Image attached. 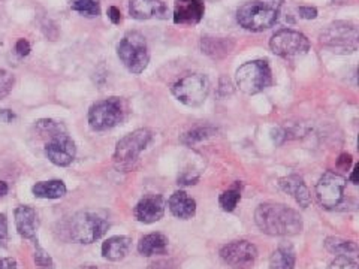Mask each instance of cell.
Returning <instances> with one entry per match:
<instances>
[{"label":"cell","mask_w":359,"mask_h":269,"mask_svg":"<svg viewBox=\"0 0 359 269\" xmlns=\"http://www.w3.org/2000/svg\"><path fill=\"white\" fill-rule=\"evenodd\" d=\"M255 221L258 228L270 236H293L302 231L300 212L283 203H261L255 211Z\"/></svg>","instance_id":"cell-1"},{"label":"cell","mask_w":359,"mask_h":269,"mask_svg":"<svg viewBox=\"0 0 359 269\" xmlns=\"http://www.w3.org/2000/svg\"><path fill=\"white\" fill-rule=\"evenodd\" d=\"M283 0H249L237 10L241 27L251 31H263L276 24Z\"/></svg>","instance_id":"cell-2"},{"label":"cell","mask_w":359,"mask_h":269,"mask_svg":"<svg viewBox=\"0 0 359 269\" xmlns=\"http://www.w3.org/2000/svg\"><path fill=\"white\" fill-rule=\"evenodd\" d=\"M110 229L107 214L102 211L86 210L77 212L69 221V236L80 244H91L101 240Z\"/></svg>","instance_id":"cell-3"},{"label":"cell","mask_w":359,"mask_h":269,"mask_svg":"<svg viewBox=\"0 0 359 269\" xmlns=\"http://www.w3.org/2000/svg\"><path fill=\"white\" fill-rule=\"evenodd\" d=\"M153 139L150 129H136L132 133L126 135L115 145L114 163L120 170H131L138 161L141 153L149 147Z\"/></svg>","instance_id":"cell-4"},{"label":"cell","mask_w":359,"mask_h":269,"mask_svg":"<svg viewBox=\"0 0 359 269\" xmlns=\"http://www.w3.org/2000/svg\"><path fill=\"white\" fill-rule=\"evenodd\" d=\"M117 54L122 63L132 73H142L150 61L149 47L140 31H129L123 36L117 45Z\"/></svg>","instance_id":"cell-5"},{"label":"cell","mask_w":359,"mask_h":269,"mask_svg":"<svg viewBox=\"0 0 359 269\" xmlns=\"http://www.w3.org/2000/svg\"><path fill=\"white\" fill-rule=\"evenodd\" d=\"M235 81L240 90L246 94H258L272 84V72L267 60H253L238 68Z\"/></svg>","instance_id":"cell-6"},{"label":"cell","mask_w":359,"mask_h":269,"mask_svg":"<svg viewBox=\"0 0 359 269\" xmlns=\"http://www.w3.org/2000/svg\"><path fill=\"white\" fill-rule=\"evenodd\" d=\"M319 39L334 52L351 54L358 50V27L351 21H334L321 31Z\"/></svg>","instance_id":"cell-7"},{"label":"cell","mask_w":359,"mask_h":269,"mask_svg":"<svg viewBox=\"0 0 359 269\" xmlns=\"http://www.w3.org/2000/svg\"><path fill=\"white\" fill-rule=\"evenodd\" d=\"M126 106L120 98H108L93 103L89 110V124L96 132H105L124 120Z\"/></svg>","instance_id":"cell-8"},{"label":"cell","mask_w":359,"mask_h":269,"mask_svg":"<svg viewBox=\"0 0 359 269\" xmlns=\"http://www.w3.org/2000/svg\"><path fill=\"white\" fill-rule=\"evenodd\" d=\"M210 81L203 73H189L173 85V94L186 106H199L207 99Z\"/></svg>","instance_id":"cell-9"},{"label":"cell","mask_w":359,"mask_h":269,"mask_svg":"<svg viewBox=\"0 0 359 269\" xmlns=\"http://www.w3.org/2000/svg\"><path fill=\"white\" fill-rule=\"evenodd\" d=\"M270 48L274 54L284 59L300 57L310 51V41L307 36L291 29L279 30L270 41Z\"/></svg>","instance_id":"cell-10"},{"label":"cell","mask_w":359,"mask_h":269,"mask_svg":"<svg viewBox=\"0 0 359 269\" xmlns=\"http://www.w3.org/2000/svg\"><path fill=\"white\" fill-rule=\"evenodd\" d=\"M346 189V178L332 170H326L316 184V198L326 210H334L342 203Z\"/></svg>","instance_id":"cell-11"},{"label":"cell","mask_w":359,"mask_h":269,"mask_svg":"<svg viewBox=\"0 0 359 269\" xmlns=\"http://www.w3.org/2000/svg\"><path fill=\"white\" fill-rule=\"evenodd\" d=\"M220 257L232 269H250L258 259V249L249 241H234L221 247Z\"/></svg>","instance_id":"cell-12"},{"label":"cell","mask_w":359,"mask_h":269,"mask_svg":"<svg viewBox=\"0 0 359 269\" xmlns=\"http://www.w3.org/2000/svg\"><path fill=\"white\" fill-rule=\"evenodd\" d=\"M75 143L66 132L50 138V143L45 145V156L56 166H69L75 159Z\"/></svg>","instance_id":"cell-13"},{"label":"cell","mask_w":359,"mask_h":269,"mask_svg":"<svg viewBox=\"0 0 359 269\" xmlns=\"http://www.w3.org/2000/svg\"><path fill=\"white\" fill-rule=\"evenodd\" d=\"M165 207L166 202L161 195H145L133 210L135 219L144 223V224H152L159 221L165 215Z\"/></svg>","instance_id":"cell-14"},{"label":"cell","mask_w":359,"mask_h":269,"mask_svg":"<svg viewBox=\"0 0 359 269\" xmlns=\"http://www.w3.org/2000/svg\"><path fill=\"white\" fill-rule=\"evenodd\" d=\"M205 14L204 0H175L174 23L183 26H195L200 23Z\"/></svg>","instance_id":"cell-15"},{"label":"cell","mask_w":359,"mask_h":269,"mask_svg":"<svg viewBox=\"0 0 359 269\" xmlns=\"http://www.w3.org/2000/svg\"><path fill=\"white\" fill-rule=\"evenodd\" d=\"M129 14L135 20L166 18L168 8L162 0H129Z\"/></svg>","instance_id":"cell-16"},{"label":"cell","mask_w":359,"mask_h":269,"mask_svg":"<svg viewBox=\"0 0 359 269\" xmlns=\"http://www.w3.org/2000/svg\"><path fill=\"white\" fill-rule=\"evenodd\" d=\"M280 189L291 195L300 207L302 208H309L312 203V196H310V190L309 187L305 186V182L301 177L298 175H289V177H283L279 181Z\"/></svg>","instance_id":"cell-17"},{"label":"cell","mask_w":359,"mask_h":269,"mask_svg":"<svg viewBox=\"0 0 359 269\" xmlns=\"http://www.w3.org/2000/svg\"><path fill=\"white\" fill-rule=\"evenodd\" d=\"M14 217L18 233L26 240H35L38 228V214L35 208L21 205L15 210Z\"/></svg>","instance_id":"cell-18"},{"label":"cell","mask_w":359,"mask_h":269,"mask_svg":"<svg viewBox=\"0 0 359 269\" xmlns=\"http://www.w3.org/2000/svg\"><path fill=\"white\" fill-rule=\"evenodd\" d=\"M168 207H170V211L174 217L180 220H189L195 217L196 214L195 199L189 198L187 193L183 190H178L174 193L170 201H168Z\"/></svg>","instance_id":"cell-19"},{"label":"cell","mask_w":359,"mask_h":269,"mask_svg":"<svg viewBox=\"0 0 359 269\" xmlns=\"http://www.w3.org/2000/svg\"><path fill=\"white\" fill-rule=\"evenodd\" d=\"M132 240L129 236H111L102 245V256L107 261L119 262L129 254Z\"/></svg>","instance_id":"cell-20"},{"label":"cell","mask_w":359,"mask_h":269,"mask_svg":"<svg viewBox=\"0 0 359 269\" xmlns=\"http://www.w3.org/2000/svg\"><path fill=\"white\" fill-rule=\"evenodd\" d=\"M235 44L234 41H230L229 38H210L205 36L200 41V48L203 52H205L207 56L213 59H224L228 54L232 52Z\"/></svg>","instance_id":"cell-21"},{"label":"cell","mask_w":359,"mask_h":269,"mask_svg":"<svg viewBox=\"0 0 359 269\" xmlns=\"http://www.w3.org/2000/svg\"><path fill=\"white\" fill-rule=\"evenodd\" d=\"M168 238L163 233H149L142 236L138 242V252L140 254L150 257L156 254H165L168 252Z\"/></svg>","instance_id":"cell-22"},{"label":"cell","mask_w":359,"mask_h":269,"mask_svg":"<svg viewBox=\"0 0 359 269\" xmlns=\"http://www.w3.org/2000/svg\"><path fill=\"white\" fill-rule=\"evenodd\" d=\"M295 263H297V254L292 244L288 242L280 244L270 257V269H295Z\"/></svg>","instance_id":"cell-23"},{"label":"cell","mask_w":359,"mask_h":269,"mask_svg":"<svg viewBox=\"0 0 359 269\" xmlns=\"http://www.w3.org/2000/svg\"><path fill=\"white\" fill-rule=\"evenodd\" d=\"M31 191H34L36 198L41 199H60L66 195V186L60 180L39 181L31 187Z\"/></svg>","instance_id":"cell-24"},{"label":"cell","mask_w":359,"mask_h":269,"mask_svg":"<svg viewBox=\"0 0 359 269\" xmlns=\"http://www.w3.org/2000/svg\"><path fill=\"white\" fill-rule=\"evenodd\" d=\"M326 250L337 256H346V257H353L358 254V245L355 241H347L343 238H337V236H331V238H326L325 241Z\"/></svg>","instance_id":"cell-25"},{"label":"cell","mask_w":359,"mask_h":269,"mask_svg":"<svg viewBox=\"0 0 359 269\" xmlns=\"http://www.w3.org/2000/svg\"><path fill=\"white\" fill-rule=\"evenodd\" d=\"M216 133H217V131L214 127H208V126L195 127V129H192V131H189L184 135H182V138H180V143L186 147H190V145H195L200 141H205V139L214 136Z\"/></svg>","instance_id":"cell-26"},{"label":"cell","mask_w":359,"mask_h":269,"mask_svg":"<svg viewBox=\"0 0 359 269\" xmlns=\"http://www.w3.org/2000/svg\"><path fill=\"white\" fill-rule=\"evenodd\" d=\"M69 6L72 10L87 18H94L101 14L99 0H69Z\"/></svg>","instance_id":"cell-27"},{"label":"cell","mask_w":359,"mask_h":269,"mask_svg":"<svg viewBox=\"0 0 359 269\" xmlns=\"http://www.w3.org/2000/svg\"><path fill=\"white\" fill-rule=\"evenodd\" d=\"M240 201H241V184L237 182L234 187H230L229 190L221 193L219 198V205L224 211L232 212L237 208Z\"/></svg>","instance_id":"cell-28"},{"label":"cell","mask_w":359,"mask_h":269,"mask_svg":"<svg viewBox=\"0 0 359 269\" xmlns=\"http://www.w3.org/2000/svg\"><path fill=\"white\" fill-rule=\"evenodd\" d=\"M35 127L42 136H48V138H52V136L66 132L65 126H63L61 123L54 122V120H48V118H44V120H38Z\"/></svg>","instance_id":"cell-29"},{"label":"cell","mask_w":359,"mask_h":269,"mask_svg":"<svg viewBox=\"0 0 359 269\" xmlns=\"http://www.w3.org/2000/svg\"><path fill=\"white\" fill-rule=\"evenodd\" d=\"M15 84V77L6 69H0V99L6 98V96L13 92Z\"/></svg>","instance_id":"cell-30"},{"label":"cell","mask_w":359,"mask_h":269,"mask_svg":"<svg viewBox=\"0 0 359 269\" xmlns=\"http://www.w3.org/2000/svg\"><path fill=\"white\" fill-rule=\"evenodd\" d=\"M35 263L39 269H52L54 268V262H52L51 256L42 249V247L36 245V252H35Z\"/></svg>","instance_id":"cell-31"},{"label":"cell","mask_w":359,"mask_h":269,"mask_svg":"<svg viewBox=\"0 0 359 269\" xmlns=\"http://www.w3.org/2000/svg\"><path fill=\"white\" fill-rule=\"evenodd\" d=\"M328 269H358V265H356V262L352 259V257L337 256L335 259L330 263Z\"/></svg>","instance_id":"cell-32"},{"label":"cell","mask_w":359,"mask_h":269,"mask_svg":"<svg viewBox=\"0 0 359 269\" xmlns=\"http://www.w3.org/2000/svg\"><path fill=\"white\" fill-rule=\"evenodd\" d=\"M298 13H300V17L305 20H314L318 17V9L313 6H300Z\"/></svg>","instance_id":"cell-33"},{"label":"cell","mask_w":359,"mask_h":269,"mask_svg":"<svg viewBox=\"0 0 359 269\" xmlns=\"http://www.w3.org/2000/svg\"><path fill=\"white\" fill-rule=\"evenodd\" d=\"M30 44L29 42L26 41V39H20L18 42H17V45H15V51H17V54L20 57H26V56H29L30 54Z\"/></svg>","instance_id":"cell-34"},{"label":"cell","mask_w":359,"mask_h":269,"mask_svg":"<svg viewBox=\"0 0 359 269\" xmlns=\"http://www.w3.org/2000/svg\"><path fill=\"white\" fill-rule=\"evenodd\" d=\"M147 269H177L174 261H157L147 266Z\"/></svg>","instance_id":"cell-35"},{"label":"cell","mask_w":359,"mask_h":269,"mask_svg":"<svg viewBox=\"0 0 359 269\" xmlns=\"http://www.w3.org/2000/svg\"><path fill=\"white\" fill-rule=\"evenodd\" d=\"M351 165H352V156L347 154V153H343V154L339 157V160H337V166H339V168L343 169V170L349 169Z\"/></svg>","instance_id":"cell-36"},{"label":"cell","mask_w":359,"mask_h":269,"mask_svg":"<svg viewBox=\"0 0 359 269\" xmlns=\"http://www.w3.org/2000/svg\"><path fill=\"white\" fill-rule=\"evenodd\" d=\"M8 238V219L5 214H0V241Z\"/></svg>","instance_id":"cell-37"},{"label":"cell","mask_w":359,"mask_h":269,"mask_svg":"<svg viewBox=\"0 0 359 269\" xmlns=\"http://www.w3.org/2000/svg\"><path fill=\"white\" fill-rule=\"evenodd\" d=\"M108 17L112 21V24H120L122 23V13H120L119 8L111 6L108 9Z\"/></svg>","instance_id":"cell-38"},{"label":"cell","mask_w":359,"mask_h":269,"mask_svg":"<svg viewBox=\"0 0 359 269\" xmlns=\"http://www.w3.org/2000/svg\"><path fill=\"white\" fill-rule=\"evenodd\" d=\"M0 269H18L17 262L13 257H5V259L0 261Z\"/></svg>","instance_id":"cell-39"},{"label":"cell","mask_w":359,"mask_h":269,"mask_svg":"<svg viewBox=\"0 0 359 269\" xmlns=\"http://www.w3.org/2000/svg\"><path fill=\"white\" fill-rule=\"evenodd\" d=\"M8 191H9V186L6 184L5 181H0V198L6 196V195H8Z\"/></svg>","instance_id":"cell-40"},{"label":"cell","mask_w":359,"mask_h":269,"mask_svg":"<svg viewBox=\"0 0 359 269\" xmlns=\"http://www.w3.org/2000/svg\"><path fill=\"white\" fill-rule=\"evenodd\" d=\"M0 115L5 117V122H10V120H14V117H15L13 112L8 111V110H3L2 112H0Z\"/></svg>","instance_id":"cell-41"},{"label":"cell","mask_w":359,"mask_h":269,"mask_svg":"<svg viewBox=\"0 0 359 269\" xmlns=\"http://www.w3.org/2000/svg\"><path fill=\"white\" fill-rule=\"evenodd\" d=\"M358 170H359V166L356 165V166L353 168L352 175H351V181L353 182V184H358Z\"/></svg>","instance_id":"cell-42"},{"label":"cell","mask_w":359,"mask_h":269,"mask_svg":"<svg viewBox=\"0 0 359 269\" xmlns=\"http://www.w3.org/2000/svg\"><path fill=\"white\" fill-rule=\"evenodd\" d=\"M334 3H342V2H344V0H332Z\"/></svg>","instance_id":"cell-43"}]
</instances>
